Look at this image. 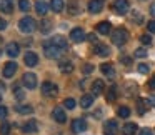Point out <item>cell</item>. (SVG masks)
I'll use <instances>...</instances> for the list:
<instances>
[{
  "mask_svg": "<svg viewBox=\"0 0 155 135\" xmlns=\"http://www.w3.org/2000/svg\"><path fill=\"white\" fill-rule=\"evenodd\" d=\"M44 54L47 58H52V60H57V58L62 57V54H64V48L57 47V45L54 44V42H45L44 44Z\"/></svg>",
  "mask_w": 155,
  "mask_h": 135,
  "instance_id": "1",
  "label": "cell"
},
{
  "mask_svg": "<svg viewBox=\"0 0 155 135\" xmlns=\"http://www.w3.org/2000/svg\"><path fill=\"white\" fill-rule=\"evenodd\" d=\"M127 40H128V32L125 28H115L112 32V42H114V45L122 47V45L127 44Z\"/></svg>",
  "mask_w": 155,
  "mask_h": 135,
  "instance_id": "2",
  "label": "cell"
},
{
  "mask_svg": "<svg viewBox=\"0 0 155 135\" xmlns=\"http://www.w3.org/2000/svg\"><path fill=\"white\" fill-rule=\"evenodd\" d=\"M18 28H20V32H24V34H32V32L37 28V24H35V20L32 17H24L20 18V22H18Z\"/></svg>",
  "mask_w": 155,
  "mask_h": 135,
  "instance_id": "3",
  "label": "cell"
},
{
  "mask_svg": "<svg viewBox=\"0 0 155 135\" xmlns=\"http://www.w3.org/2000/svg\"><path fill=\"white\" fill-rule=\"evenodd\" d=\"M115 14L118 15H125L128 10H130V4H128V0H115L114 5H112Z\"/></svg>",
  "mask_w": 155,
  "mask_h": 135,
  "instance_id": "4",
  "label": "cell"
},
{
  "mask_svg": "<svg viewBox=\"0 0 155 135\" xmlns=\"http://www.w3.org/2000/svg\"><path fill=\"white\" fill-rule=\"evenodd\" d=\"M42 94H44L45 97H55V95L58 94V87L54 85L52 82H44V84H42Z\"/></svg>",
  "mask_w": 155,
  "mask_h": 135,
  "instance_id": "5",
  "label": "cell"
},
{
  "mask_svg": "<svg viewBox=\"0 0 155 135\" xmlns=\"http://www.w3.org/2000/svg\"><path fill=\"white\" fill-rule=\"evenodd\" d=\"M85 38H87V35H85L84 28H80V27L74 28V30L70 32V40L75 42V44H78V42H84Z\"/></svg>",
  "mask_w": 155,
  "mask_h": 135,
  "instance_id": "6",
  "label": "cell"
},
{
  "mask_svg": "<svg viewBox=\"0 0 155 135\" xmlns=\"http://www.w3.org/2000/svg\"><path fill=\"white\" fill-rule=\"evenodd\" d=\"M87 130V122L85 118H75L72 122V132L74 133H80V132H85Z\"/></svg>",
  "mask_w": 155,
  "mask_h": 135,
  "instance_id": "7",
  "label": "cell"
},
{
  "mask_svg": "<svg viewBox=\"0 0 155 135\" xmlns=\"http://www.w3.org/2000/svg\"><path fill=\"white\" fill-rule=\"evenodd\" d=\"M52 118H54L55 122H58V123H65V122H67V115H65V112L62 107H55L54 110H52Z\"/></svg>",
  "mask_w": 155,
  "mask_h": 135,
  "instance_id": "8",
  "label": "cell"
},
{
  "mask_svg": "<svg viewBox=\"0 0 155 135\" xmlns=\"http://www.w3.org/2000/svg\"><path fill=\"white\" fill-rule=\"evenodd\" d=\"M118 132V125L115 120H107L104 123V133L105 135H117Z\"/></svg>",
  "mask_w": 155,
  "mask_h": 135,
  "instance_id": "9",
  "label": "cell"
},
{
  "mask_svg": "<svg viewBox=\"0 0 155 135\" xmlns=\"http://www.w3.org/2000/svg\"><path fill=\"white\" fill-rule=\"evenodd\" d=\"M22 82H24V85L27 88H30V90H34V88L37 87V77H35V74H25L24 77H22Z\"/></svg>",
  "mask_w": 155,
  "mask_h": 135,
  "instance_id": "10",
  "label": "cell"
},
{
  "mask_svg": "<svg viewBox=\"0 0 155 135\" xmlns=\"http://www.w3.org/2000/svg\"><path fill=\"white\" fill-rule=\"evenodd\" d=\"M15 72H17V64L15 62H7V64L4 65V77L5 78H12L15 75Z\"/></svg>",
  "mask_w": 155,
  "mask_h": 135,
  "instance_id": "11",
  "label": "cell"
},
{
  "mask_svg": "<svg viewBox=\"0 0 155 135\" xmlns=\"http://www.w3.org/2000/svg\"><path fill=\"white\" fill-rule=\"evenodd\" d=\"M5 52H7L8 57L15 58L20 54V47H18V44H15V42H10V44H7V47H5Z\"/></svg>",
  "mask_w": 155,
  "mask_h": 135,
  "instance_id": "12",
  "label": "cell"
},
{
  "mask_svg": "<svg viewBox=\"0 0 155 135\" xmlns=\"http://www.w3.org/2000/svg\"><path fill=\"white\" fill-rule=\"evenodd\" d=\"M104 8V2L102 0H90L88 2V12L90 14H100Z\"/></svg>",
  "mask_w": 155,
  "mask_h": 135,
  "instance_id": "13",
  "label": "cell"
},
{
  "mask_svg": "<svg viewBox=\"0 0 155 135\" xmlns=\"http://www.w3.org/2000/svg\"><path fill=\"white\" fill-rule=\"evenodd\" d=\"M24 62H25V65H27V67H35V65L38 64L37 54H35V52H27V54H25V57H24Z\"/></svg>",
  "mask_w": 155,
  "mask_h": 135,
  "instance_id": "14",
  "label": "cell"
},
{
  "mask_svg": "<svg viewBox=\"0 0 155 135\" xmlns=\"http://www.w3.org/2000/svg\"><path fill=\"white\" fill-rule=\"evenodd\" d=\"M22 130H24L25 133H35V132H38V123H37V120L30 118V120H28L27 123L24 125V128H22Z\"/></svg>",
  "mask_w": 155,
  "mask_h": 135,
  "instance_id": "15",
  "label": "cell"
},
{
  "mask_svg": "<svg viewBox=\"0 0 155 135\" xmlns=\"http://www.w3.org/2000/svg\"><path fill=\"white\" fill-rule=\"evenodd\" d=\"M0 12L12 14L14 12V0H0Z\"/></svg>",
  "mask_w": 155,
  "mask_h": 135,
  "instance_id": "16",
  "label": "cell"
},
{
  "mask_svg": "<svg viewBox=\"0 0 155 135\" xmlns=\"http://www.w3.org/2000/svg\"><path fill=\"white\" fill-rule=\"evenodd\" d=\"M94 52L98 55V57H108V55H110V48H108L107 45H104V44H97Z\"/></svg>",
  "mask_w": 155,
  "mask_h": 135,
  "instance_id": "17",
  "label": "cell"
},
{
  "mask_svg": "<svg viewBox=\"0 0 155 135\" xmlns=\"http://www.w3.org/2000/svg\"><path fill=\"white\" fill-rule=\"evenodd\" d=\"M137 130H138V127L134 122H127V123L122 127V132H124L125 135H134V133H137Z\"/></svg>",
  "mask_w": 155,
  "mask_h": 135,
  "instance_id": "18",
  "label": "cell"
},
{
  "mask_svg": "<svg viewBox=\"0 0 155 135\" xmlns=\"http://www.w3.org/2000/svg\"><path fill=\"white\" fill-rule=\"evenodd\" d=\"M110 30H112L110 22H100V24H97V32L98 34L107 35V34H110Z\"/></svg>",
  "mask_w": 155,
  "mask_h": 135,
  "instance_id": "19",
  "label": "cell"
},
{
  "mask_svg": "<svg viewBox=\"0 0 155 135\" xmlns=\"http://www.w3.org/2000/svg\"><path fill=\"white\" fill-rule=\"evenodd\" d=\"M50 7H52V10H54L55 14H60V12L64 10V7H65V2L64 0H50Z\"/></svg>",
  "mask_w": 155,
  "mask_h": 135,
  "instance_id": "20",
  "label": "cell"
},
{
  "mask_svg": "<svg viewBox=\"0 0 155 135\" xmlns=\"http://www.w3.org/2000/svg\"><path fill=\"white\" fill-rule=\"evenodd\" d=\"M94 97L95 95H84L80 98V107L82 108H90L94 105Z\"/></svg>",
  "mask_w": 155,
  "mask_h": 135,
  "instance_id": "21",
  "label": "cell"
},
{
  "mask_svg": "<svg viewBox=\"0 0 155 135\" xmlns=\"http://www.w3.org/2000/svg\"><path fill=\"white\" fill-rule=\"evenodd\" d=\"M100 70L104 75H107V77H114L115 75V70H114V65L112 64H102L100 65Z\"/></svg>",
  "mask_w": 155,
  "mask_h": 135,
  "instance_id": "22",
  "label": "cell"
},
{
  "mask_svg": "<svg viewBox=\"0 0 155 135\" xmlns=\"http://www.w3.org/2000/svg\"><path fill=\"white\" fill-rule=\"evenodd\" d=\"M35 10H37L38 15H45L48 12V5L45 4L44 0H38L37 4H35Z\"/></svg>",
  "mask_w": 155,
  "mask_h": 135,
  "instance_id": "23",
  "label": "cell"
},
{
  "mask_svg": "<svg viewBox=\"0 0 155 135\" xmlns=\"http://www.w3.org/2000/svg\"><path fill=\"white\" fill-rule=\"evenodd\" d=\"M52 42H54L57 47H60V48H64V50H67V38H65V37H62V35H55V37L52 38Z\"/></svg>",
  "mask_w": 155,
  "mask_h": 135,
  "instance_id": "24",
  "label": "cell"
},
{
  "mask_svg": "<svg viewBox=\"0 0 155 135\" xmlns=\"http://www.w3.org/2000/svg\"><path fill=\"white\" fill-rule=\"evenodd\" d=\"M104 87H105V85H104V82H102V80H95L94 84H92V92H94L95 97L104 92Z\"/></svg>",
  "mask_w": 155,
  "mask_h": 135,
  "instance_id": "25",
  "label": "cell"
},
{
  "mask_svg": "<svg viewBox=\"0 0 155 135\" xmlns=\"http://www.w3.org/2000/svg\"><path fill=\"white\" fill-rule=\"evenodd\" d=\"M15 110H17L18 114H22V115H27V114H32L34 108H32L30 105H15Z\"/></svg>",
  "mask_w": 155,
  "mask_h": 135,
  "instance_id": "26",
  "label": "cell"
},
{
  "mask_svg": "<svg viewBox=\"0 0 155 135\" xmlns=\"http://www.w3.org/2000/svg\"><path fill=\"white\" fill-rule=\"evenodd\" d=\"M50 28H52V22L47 20V18H44V20L40 22V32H42V34H48Z\"/></svg>",
  "mask_w": 155,
  "mask_h": 135,
  "instance_id": "27",
  "label": "cell"
},
{
  "mask_svg": "<svg viewBox=\"0 0 155 135\" xmlns=\"http://www.w3.org/2000/svg\"><path fill=\"white\" fill-rule=\"evenodd\" d=\"M72 70H74L72 62H62V64H60V72H62V74H70Z\"/></svg>",
  "mask_w": 155,
  "mask_h": 135,
  "instance_id": "28",
  "label": "cell"
},
{
  "mask_svg": "<svg viewBox=\"0 0 155 135\" xmlns=\"http://www.w3.org/2000/svg\"><path fill=\"white\" fill-rule=\"evenodd\" d=\"M117 115L120 118H128V117H130V108H128V107H120L117 110Z\"/></svg>",
  "mask_w": 155,
  "mask_h": 135,
  "instance_id": "29",
  "label": "cell"
},
{
  "mask_svg": "<svg viewBox=\"0 0 155 135\" xmlns=\"http://www.w3.org/2000/svg\"><path fill=\"white\" fill-rule=\"evenodd\" d=\"M115 98H117V87H110V90L107 92V100L114 102Z\"/></svg>",
  "mask_w": 155,
  "mask_h": 135,
  "instance_id": "30",
  "label": "cell"
},
{
  "mask_svg": "<svg viewBox=\"0 0 155 135\" xmlns=\"http://www.w3.org/2000/svg\"><path fill=\"white\" fill-rule=\"evenodd\" d=\"M147 100H138V105H137V110H138V114L140 115H143L145 114V110H147Z\"/></svg>",
  "mask_w": 155,
  "mask_h": 135,
  "instance_id": "31",
  "label": "cell"
},
{
  "mask_svg": "<svg viewBox=\"0 0 155 135\" xmlns=\"http://www.w3.org/2000/svg\"><path fill=\"white\" fill-rule=\"evenodd\" d=\"M18 7H20L22 12H28V8H30V2H28V0H20V2H18Z\"/></svg>",
  "mask_w": 155,
  "mask_h": 135,
  "instance_id": "32",
  "label": "cell"
},
{
  "mask_svg": "<svg viewBox=\"0 0 155 135\" xmlns=\"http://www.w3.org/2000/svg\"><path fill=\"white\" fill-rule=\"evenodd\" d=\"M64 105H65V108H68V110H74L75 108V100L74 98H65V102H64Z\"/></svg>",
  "mask_w": 155,
  "mask_h": 135,
  "instance_id": "33",
  "label": "cell"
},
{
  "mask_svg": "<svg viewBox=\"0 0 155 135\" xmlns=\"http://www.w3.org/2000/svg\"><path fill=\"white\" fill-rule=\"evenodd\" d=\"M68 10H70V14H72V15H77L78 12H80V5H77V4L74 2L72 5H68Z\"/></svg>",
  "mask_w": 155,
  "mask_h": 135,
  "instance_id": "34",
  "label": "cell"
},
{
  "mask_svg": "<svg viewBox=\"0 0 155 135\" xmlns=\"http://www.w3.org/2000/svg\"><path fill=\"white\" fill-rule=\"evenodd\" d=\"M0 132H2V135H8V132H10V123H8V122H4L2 127H0Z\"/></svg>",
  "mask_w": 155,
  "mask_h": 135,
  "instance_id": "35",
  "label": "cell"
},
{
  "mask_svg": "<svg viewBox=\"0 0 155 135\" xmlns=\"http://www.w3.org/2000/svg\"><path fill=\"white\" fill-rule=\"evenodd\" d=\"M134 55H135V57H138V58H145V57H147V50H145V48H137Z\"/></svg>",
  "mask_w": 155,
  "mask_h": 135,
  "instance_id": "36",
  "label": "cell"
},
{
  "mask_svg": "<svg viewBox=\"0 0 155 135\" xmlns=\"http://www.w3.org/2000/svg\"><path fill=\"white\" fill-rule=\"evenodd\" d=\"M14 95H15V98H17V100H22V98L25 97V92L22 90V88H15Z\"/></svg>",
  "mask_w": 155,
  "mask_h": 135,
  "instance_id": "37",
  "label": "cell"
},
{
  "mask_svg": "<svg viewBox=\"0 0 155 135\" xmlns=\"http://www.w3.org/2000/svg\"><path fill=\"white\" fill-rule=\"evenodd\" d=\"M140 42H142L143 45H150V44H152V37L145 34V35H142V37H140Z\"/></svg>",
  "mask_w": 155,
  "mask_h": 135,
  "instance_id": "38",
  "label": "cell"
},
{
  "mask_svg": "<svg viewBox=\"0 0 155 135\" xmlns=\"http://www.w3.org/2000/svg\"><path fill=\"white\" fill-rule=\"evenodd\" d=\"M148 70H150V67L147 64H138V72L140 74H148Z\"/></svg>",
  "mask_w": 155,
  "mask_h": 135,
  "instance_id": "39",
  "label": "cell"
},
{
  "mask_svg": "<svg viewBox=\"0 0 155 135\" xmlns=\"http://www.w3.org/2000/svg\"><path fill=\"white\" fill-rule=\"evenodd\" d=\"M147 30L150 32V34H155V20L147 22Z\"/></svg>",
  "mask_w": 155,
  "mask_h": 135,
  "instance_id": "40",
  "label": "cell"
},
{
  "mask_svg": "<svg viewBox=\"0 0 155 135\" xmlns=\"http://www.w3.org/2000/svg\"><path fill=\"white\" fill-rule=\"evenodd\" d=\"M82 70H84V74H90V72H94V65H92V64H85Z\"/></svg>",
  "mask_w": 155,
  "mask_h": 135,
  "instance_id": "41",
  "label": "cell"
},
{
  "mask_svg": "<svg viewBox=\"0 0 155 135\" xmlns=\"http://www.w3.org/2000/svg\"><path fill=\"white\" fill-rule=\"evenodd\" d=\"M138 135H153V132H152L150 128H147V127H145V128H142V130L138 132Z\"/></svg>",
  "mask_w": 155,
  "mask_h": 135,
  "instance_id": "42",
  "label": "cell"
},
{
  "mask_svg": "<svg viewBox=\"0 0 155 135\" xmlns=\"http://www.w3.org/2000/svg\"><path fill=\"white\" fill-rule=\"evenodd\" d=\"M5 117H7V108H5L4 105H0V118L4 120Z\"/></svg>",
  "mask_w": 155,
  "mask_h": 135,
  "instance_id": "43",
  "label": "cell"
},
{
  "mask_svg": "<svg viewBox=\"0 0 155 135\" xmlns=\"http://www.w3.org/2000/svg\"><path fill=\"white\" fill-rule=\"evenodd\" d=\"M148 88H150V90H155V75L148 80Z\"/></svg>",
  "mask_w": 155,
  "mask_h": 135,
  "instance_id": "44",
  "label": "cell"
},
{
  "mask_svg": "<svg viewBox=\"0 0 155 135\" xmlns=\"http://www.w3.org/2000/svg\"><path fill=\"white\" fill-rule=\"evenodd\" d=\"M5 28H7V22L4 18H0V30H5Z\"/></svg>",
  "mask_w": 155,
  "mask_h": 135,
  "instance_id": "45",
  "label": "cell"
},
{
  "mask_svg": "<svg viewBox=\"0 0 155 135\" xmlns=\"http://www.w3.org/2000/svg\"><path fill=\"white\" fill-rule=\"evenodd\" d=\"M148 104H150L152 107H155V95H152V97H148Z\"/></svg>",
  "mask_w": 155,
  "mask_h": 135,
  "instance_id": "46",
  "label": "cell"
},
{
  "mask_svg": "<svg viewBox=\"0 0 155 135\" xmlns=\"http://www.w3.org/2000/svg\"><path fill=\"white\" fill-rule=\"evenodd\" d=\"M120 62H124V64H130V57H120Z\"/></svg>",
  "mask_w": 155,
  "mask_h": 135,
  "instance_id": "47",
  "label": "cell"
},
{
  "mask_svg": "<svg viewBox=\"0 0 155 135\" xmlns=\"http://www.w3.org/2000/svg\"><path fill=\"white\" fill-rule=\"evenodd\" d=\"M87 38H88V40H90V42H95V40H97V37H95V35H94V34H90V35H87Z\"/></svg>",
  "mask_w": 155,
  "mask_h": 135,
  "instance_id": "48",
  "label": "cell"
},
{
  "mask_svg": "<svg viewBox=\"0 0 155 135\" xmlns=\"http://www.w3.org/2000/svg\"><path fill=\"white\" fill-rule=\"evenodd\" d=\"M150 14H152V15H153V17H155V2H153V4L150 5Z\"/></svg>",
  "mask_w": 155,
  "mask_h": 135,
  "instance_id": "49",
  "label": "cell"
},
{
  "mask_svg": "<svg viewBox=\"0 0 155 135\" xmlns=\"http://www.w3.org/2000/svg\"><path fill=\"white\" fill-rule=\"evenodd\" d=\"M0 90H5V85L4 84H0Z\"/></svg>",
  "mask_w": 155,
  "mask_h": 135,
  "instance_id": "50",
  "label": "cell"
},
{
  "mask_svg": "<svg viewBox=\"0 0 155 135\" xmlns=\"http://www.w3.org/2000/svg\"><path fill=\"white\" fill-rule=\"evenodd\" d=\"M0 47H2V38H0Z\"/></svg>",
  "mask_w": 155,
  "mask_h": 135,
  "instance_id": "51",
  "label": "cell"
}]
</instances>
